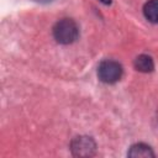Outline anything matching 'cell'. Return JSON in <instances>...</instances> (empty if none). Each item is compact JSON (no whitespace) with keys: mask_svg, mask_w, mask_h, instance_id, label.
Instances as JSON below:
<instances>
[{"mask_svg":"<svg viewBox=\"0 0 158 158\" xmlns=\"http://www.w3.org/2000/svg\"><path fill=\"white\" fill-rule=\"evenodd\" d=\"M135 68L139 72L148 73L153 70V60L147 54H141L135 59Z\"/></svg>","mask_w":158,"mask_h":158,"instance_id":"5b68a950","label":"cell"},{"mask_svg":"<svg viewBox=\"0 0 158 158\" xmlns=\"http://www.w3.org/2000/svg\"><path fill=\"white\" fill-rule=\"evenodd\" d=\"M79 28L72 19H62L53 27V36L57 42L69 44L78 38Z\"/></svg>","mask_w":158,"mask_h":158,"instance_id":"6da1fadb","label":"cell"},{"mask_svg":"<svg viewBox=\"0 0 158 158\" xmlns=\"http://www.w3.org/2000/svg\"><path fill=\"white\" fill-rule=\"evenodd\" d=\"M144 17L153 23H158V0H148L143 6Z\"/></svg>","mask_w":158,"mask_h":158,"instance_id":"277c9868","label":"cell"},{"mask_svg":"<svg viewBox=\"0 0 158 158\" xmlns=\"http://www.w3.org/2000/svg\"><path fill=\"white\" fill-rule=\"evenodd\" d=\"M37 1H41V2H46V1H51V0H37Z\"/></svg>","mask_w":158,"mask_h":158,"instance_id":"ba28073f","label":"cell"},{"mask_svg":"<svg viewBox=\"0 0 158 158\" xmlns=\"http://www.w3.org/2000/svg\"><path fill=\"white\" fill-rule=\"evenodd\" d=\"M72 151L75 156H93L95 151V143L90 137H77L72 142Z\"/></svg>","mask_w":158,"mask_h":158,"instance_id":"3957f363","label":"cell"},{"mask_svg":"<svg viewBox=\"0 0 158 158\" xmlns=\"http://www.w3.org/2000/svg\"><path fill=\"white\" fill-rule=\"evenodd\" d=\"M100 1H102L104 4H109L110 2V0H100Z\"/></svg>","mask_w":158,"mask_h":158,"instance_id":"52a82bcc","label":"cell"},{"mask_svg":"<svg viewBox=\"0 0 158 158\" xmlns=\"http://www.w3.org/2000/svg\"><path fill=\"white\" fill-rule=\"evenodd\" d=\"M98 75L99 79L106 84H112L116 83L121 79L122 75V67L120 63L115 60H104L100 63L98 68Z\"/></svg>","mask_w":158,"mask_h":158,"instance_id":"7a4b0ae2","label":"cell"},{"mask_svg":"<svg viewBox=\"0 0 158 158\" xmlns=\"http://www.w3.org/2000/svg\"><path fill=\"white\" fill-rule=\"evenodd\" d=\"M128 156H131V157H152L154 154H153L152 149L148 146L138 143V144H135V146L131 147V149L128 152Z\"/></svg>","mask_w":158,"mask_h":158,"instance_id":"8992f818","label":"cell"}]
</instances>
